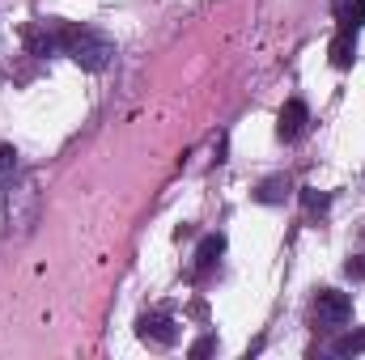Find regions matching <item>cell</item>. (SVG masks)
Wrapping results in <instances>:
<instances>
[{"mask_svg": "<svg viewBox=\"0 0 365 360\" xmlns=\"http://www.w3.org/2000/svg\"><path fill=\"white\" fill-rule=\"evenodd\" d=\"M56 47H64V55L90 73H102L110 60H115V43L106 34H93L81 26H56Z\"/></svg>", "mask_w": 365, "mask_h": 360, "instance_id": "1", "label": "cell"}, {"mask_svg": "<svg viewBox=\"0 0 365 360\" xmlns=\"http://www.w3.org/2000/svg\"><path fill=\"white\" fill-rule=\"evenodd\" d=\"M314 318H319L323 327H344V322L353 318V297L340 292V288H323V292L314 297Z\"/></svg>", "mask_w": 365, "mask_h": 360, "instance_id": "2", "label": "cell"}, {"mask_svg": "<svg viewBox=\"0 0 365 360\" xmlns=\"http://www.w3.org/2000/svg\"><path fill=\"white\" fill-rule=\"evenodd\" d=\"M136 335H140L145 344H153V348H175V344H179V327H175V318H166V314H140V318H136Z\"/></svg>", "mask_w": 365, "mask_h": 360, "instance_id": "3", "label": "cell"}, {"mask_svg": "<svg viewBox=\"0 0 365 360\" xmlns=\"http://www.w3.org/2000/svg\"><path fill=\"white\" fill-rule=\"evenodd\" d=\"M306 123H310L306 102H302V97H289V102L280 106V115H276V136L289 144V140H297V136L306 132Z\"/></svg>", "mask_w": 365, "mask_h": 360, "instance_id": "4", "label": "cell"}, {"mask_svg": "<svg viewBox=\"0 0 365 360\" xmlns=\"http://www.w3.org/2000/svg\"><path fill=\"white\" fill-rule=\"evenodd\" d=\"M327 55H331L336 68H353V60H357V30H340L331 38V47H327Z\"/></svg>", "mask_w": 365, "mask_h": 360, "instance_id": "5", "label": "cell"}, {"mask_svg": "<svg viewBox=\"0 0 365 360\" xmlns=\"http://www.w3.org/2000/svg\"><path fill=\"white\" fill-rule=\"evenodd\" d=\"M336 21H340V30H361L365 0H336Z\"/></svg>", "mask_w": 365, "mask_h": 360, "instance_id": "6", "label": "cell"}, {"mask_svg": "<svg viewBox=\"0 0 365 360\" xmlns=\"http://www.w3.org/2000/svg\"><path fill=\"white\" fill-rule=\"evenodd\" d=\"M221 255H225V238H221V233H212V238H204V242H200V250H195V268L208 271Z\"/></svg>", "mask_w": 365, "mask_h": 360, "instance_id": "7", "label": "cell"}, {"mask_svg": "<svg viewBox=\"0 0 365 360\" xmlns=\"http://www.w3.org/2000/svg\"><path fill=\"white\" fill-rule=\"evenodd\" d=\"M336 352H340V356H365V327L349 331V335L336 344Z\"/></svg>", "mask_w": 365, "mask_h": 360, "instance_id": "8", "label": "cell"}, {"mask_svg": "<svg viewBox=\"0 0 365 360\" xmlns=\"http://www.w3.org/2000/svg\"><path fill=\"white\" fill-rule=\"evenodd\" d=\"M284 195H289V182H284V179H268L259 191H255V199H259V203H280Z\"/></svg>", "mask_w": 365, "mask_h": 360, "instance_id": "9", "label": "cell"}, {"mask_svg": "<svg viewBox=\"0 0 365 360\" xmlns=\"http://www.w3.org/2000/svg\"><path fill=\"white\" fill-rule=\"evenodd\" d=\"M13 170H17V149L13 144H0V186L13 179Z\"/></svg>", "mask_w": 365, "mask_h": 360, "instance_id": "10", "label": "cell"}, {"mask_svg": "<svg viewBox=\"0 0 365 360\" xmlns=\"http://www.w3.org/2000/svg\"><path fill=\"white\" fill-rule=\"evenodd\" d=\"M212 352H217V339H212V335H204V339H195V344H191V356H195V360L212 356Z\"/></svg>", "mask_w": 365, "mask_h": 360, "instance_id": "11", "label": "cell"}, {"mask_svg": "<svg viewBox=\"0 0 365 360\" xmlns=\"http://www.w3.org/2000/svg\"><path fill=\"white\" fill-rule=\"evenodd\" d=\"M302 203H306V208H327V195L314 191V186H302Z\"/></svg>", "mask_w": 365, "mask_h": 360, "instance_id": "12", "label": "cell"}, {"mask_svg": "<svg viewBox=\"0 0 365 360\" xmlns=\"http://www.w3.org/2000/svg\"><path fill=\"white\" fill-rule=\"evenodd\" d=\"M344 271H349V280H365V259H361V255H357V259H349Z\"/></svg>", "mask_w": 365, "mask_h": 360, "instance_id": "13", "label": "cell"}]
</instances>
